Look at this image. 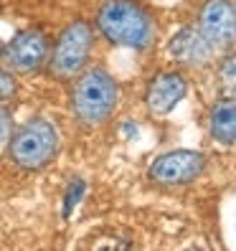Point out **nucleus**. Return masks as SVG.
<instances>
[{"instance_id": "1", "label": "nucleus", "mask_w": 236, "mask_h": 251, "mask_svg": "<svg viewBox=\"0 0 236 251\" xmlns=\"http://www.w3.org/2000/svg\"><path fill=\"white\" fill-rule=\"evenodd\" d=\"M92 25L102 41L114 49L145 53L155 49L160 25L155 13L142 0H99Z\"/></svg>"}, {"instance_id": "2", "label": "nucleus", "mask_w": 236, "mask_h": 251, "mask_svg": "<svg viewBox=\"0 0 236 251\" xmlns=\"http://www.w3.org/2000/svg\"><path fill=\"white\" fill-rule=\"evenodd\" d=\"M122 104V84L99 64H89L74 81H69V112L84 129H99L114 120Z\"/></svg>"}, {"instance_id": "3", "label": "nucleus", "mask_w": 236, "mask_h": 251, "mask_svg": "<svg viewBox=\"0 0 236 251\" xmlns=\"http://www.w3.org/2000/svg\"><path fill=\"white\" fill-rule=\"evenodd\" d=\"M61 152V132L58 127L43 114H33L23 120L21 125L16 122L13 135L5 147V157L10 165H16L23 173H41Z\"/></svg>"}, {"instance_id": "4", "label": "nucleus", "mask_w": 236, "mask_h": 251, "mask_svg": "<svg viewBox=\"0 0 236 251\" xmlns=\"http://www.w3.org/2000/svg\"><path fill=\"white\" fill-rule=\"evenodd\" d=\"M97 31L89 18H71L61 31L51 38L49 61L43 71L58 84H69L92 64L97 49Z\"/></svg>"}, {"instance_id": "5", "label": "nucleus", "mask_w": 236, "mask_h": 251, "mask_svg": "<svg viewBox=\"0 0 236 251\" xmlns=\"http://www.w3.org/2000/svg\"><path fill=\"white\" fill-rule=\"evenodd\" d=\"M51 51V36L38 25H28L0 46V66L13 76H33L43 71Z\"/></svg>"}, {"instance_id": "6", "label": "nucleus", "mask_w": 236, "mask_h": 251, "mask_svg": "<svg viewBox=\"0 0 236 251\" xmlns=\"http://www.w3.org/2000/svg\"><path fill=\"white\" fill-rule=\"evenodd\" d=\"M206 168H209V157L201 150L178 147L157 155L147 165V180L157 188H183L203 178Z\"/></svg>"}, {"instance_id": "7", "label": "nucleus", "mask_w": 236, "mask_h": 251, "mask_svg": "<svg viewBox=\"0 0 236 251\" xmlns=\"http://www.w3.org/2000/svg\"><path fill=\"white\" fill-rule=\"evenodd\" d=\"M165 53L181 71H206L211 69L218 51L211 46V41L206 38L196 23H185L175 28L170 38L165 41Z\"/></svg>"}, {"instance_id": "8", "label": "nucleus", "mask_w": 236, "mask_h": 251, "mask_svg": "<svg viewBox=\"0 0 236 251\" xmlns=\"http://www.w3.org/2000/svg\"><path fill=\"white\" fill-rule=\"evenodd\" d=\"M190 81L185 76V71L181 69H163L150 76L145 92H142V104L147 109V114L160 120L168 117L170 112H175V107L188 97Z\"/></svg>"}, {"instance_id": "9", "label": "nucleus", "mask_w": 236, "mask_h": 251, "mask_svg": "<svg viewBox=\"0 0 236 251\" xmlns=\"http://www.w3.org/2000/svg\"><path fill=\"white\" fill-rule=\"evenodd\" d=\"M198 31L211 41V46L224 53L236 49V8L234 0H201L196 10Z\"/></svg>"}, {"instance_id": "10", "label": "nucleus", "mask_w": 236, "mask_h": 251, "mask_svg": "<svg viewBox=\"0 0 236 251\" xmlns=\"http://www.w3.org/2000/svg\"><path fill=\"white\" fill-rule=\"evenodd\" d=\"M74 251H140V241L130 228L105 224L86 231Z\"/></svg>"}, {"instance_id": "11", "label": "nucleus", "mask_w": 236, "mask_h": 251, "mask_svg": "<svg viewBox=\"0 0 236 251\" xmlns=\"http://www.w3.org/2000/svg\"><path fill=\"white\" fill-rule=\"evenodd\" d=\"M209 137L221 147H236V99H216L206 117Z\"/></svg>"}, {"instance_id": "12", "label": "nucleus", "mask_w": 236, "mask_h": 251, "mask_svg": "<svg viewBox=\"0 0 236 251\" xmlns=\"http://www.w3.org/2000/svg\"><path fill=\"white\" fill-rule=\"evenodd\" d=\"M211 69H213L218 99H236V49L218 53Z\"/></svg>"}, {"instance_id": "13", "label": "nucleus", "mask_w": 236, "mask_h": 251, "mask_svg": "<svg viewBox=\"0 0 236 251\" xmlns=\"http://www.w3.org/2000/svg\"><path fill=\"white\" fill-rule=\"evenodd\" d=\"M18 94H21L18 76H13L10 71H5L3 66H0V104H10Z\"/></svg>"}, {"instance_id": "14", "label": "nucleus", "mask_w": 236, "mask_h": 251, "mask_svg": "<svg viewBox=\"0 0 236 251\" xmlns=\"http://www.w3.org/2000/svg\"><path fill=\"white\" fill-rule=\"evenodd\" d=\"M13 127H16V114H13L10 104H0V155H5L8 140L13 135Z\"/></svg>"}, {"instance_id": "15", "label": "nucleus", "mask_w": 236, "mask_h": 251, "mask_svg": "<svg viewBox=\"0 0 236 251\" xmlns=\"http://www.w3.org/2000/svg\"><path fill=\"white\" fill-rule=\"evenodd\" d=\"M0 13H3V0H0Z\"/></svg>"}, {"instance_id": "16", "label": "nucleus", "mask_w": 236, "mask_h": 251, "mask_svg": "<svg viewBox=\"0 0 236 251\" xmlns=\"http://www.w3.org/2000/svg\"><path fill=\"white\" fill-rule=\"evenodd\" d=\"M234 8H236V0H234Z\"/></svg>"}]
</instances>
